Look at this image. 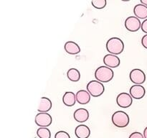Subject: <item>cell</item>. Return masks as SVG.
<instances>
[{
	"label": "cell",
	"mask_w": 147,
	"mask_h": 138,
	"mask_svg": "<svg viewBox=\"0 0 147 138\" xmlns=\"http://www.w3.org/2000/svg\"><path fill=\"white\" fill-rule=\"evenodd\" d=\"M114 72L107 66H100L95 71V78L100 83H108L113 78Z\"/></svg>",
	"instance_id": "obj_1"
},
{
	"label": "cell",
	"mask_w": 147,
	"mask_h": 138,
	"mask_svg": "<svg viewBox=\"0 0 147 138\" xmlns=\"http://www.w3.org/2000/svg\"><path fill=\"white\" fill-rule=\"evenodd\" d=\"M106 49L112 55H119L124 50V43L119 37H111L106 43Z\"/></svg>",
	"instance_id": "obj_2"
},
{
	"label": "cell",
	"mask_w": 147,
	"mask_h": 138,
	"mask_svg": "<svg viewBox=\"0 0 147 138\" xmlns=\"http://www.w3.org/2000/svg\"><path fill=\"white\" fill-rule=\"evenodd\" d=\"M129 116L123 111H117L112 115V122L117 127H126L129 125Z\"/></svg>",
	"instance_id": "obj_3"
},
{
	"label": "cell",
	"mask_w": 147,
	"mask_h": 138,
	"mask_svg": "<svg viewBox=\"0 0 147 138\" xmlns=\"http://www.w3.org/2000/svg\"><path fill=\"white\" fill-rule=\"evenodd\" d=\"M87 91L90 96L93 97H98L103 93L105 87L103 83H100L98 80H90L86 86Z\"/></svg>",
	"instance_id": "obj_4"
},
{
	"label": "cell",
	"mask_w": 147,
	"mask_h": 138,
	"mask_svg": "<svg viewBox=\"0 0 147 138\" xmlns=\"http://www.w3.org/2000/svg\"><path fill=\"white\" fill-rule=\"evenodd\" d=\"M129 78L132 83L136 85H142L146 80V75L141 69H133L129 73Z\"/></svg>",
	"instance_id": "obj_5"
},
{
	"label": "cell",
	"mask_w": 147,
	"mask_h": 138,
	"mask_svg": "<svg viewBox=\"0 0 147 138\" xmlns=\"http://www.w3.org/2000/svg\"><path fill=\"white\" fill-rule=\"evenodd\" d=\"M53 122V118L51 115L47 113L39 112L35 116V123L40 127H47Z\"/></svg>",
	"instance_id": "obj_6"
},
{
	"label": "cell",
	"mask_w": 147,
	"mask_h": 138,
	"mask_svg": "<svg viewBox=\"0 0 147 138\" xmlns=\"http://www.w3.org/2000/svg\"><path fill=\"white\" fill-rule=\"evenodd\" d=\"M116 103L118 106L121 108H129L133 103V98L129 93L123 92L119 93L116 98Z\"/></svg>",
	"instance_id": "obj_7"
},
{
	"label": "cell",
	"mask_w": 147,
	"mask_h": 138,
	"mask_svg": "<svg viewBox=\"0 0 147 138\" xmlns=\"http://www.w3.org/2000/svg\"><path fill=\"white\" fill-rule=\"evenodd\" d=\"M125 27L129 32H136L142 27V23L139 18L131 16L125 20Z\"/></svg>",
	"instance_id": "obj_8"
},
{
	"label": "cell",
	"mask_w": 147,
	"mask_h": 138,
	"mask_svg": "<svg viewBox=\"0 0 147 138\" xmlns=\"http://www.w3.org/2000/svg\"><path fill=\"white\" fill-rule=\"evenodd\" d=\"M103 63L107 67L111 68H115L120 66V59L118 56L112 54L106 55L103 57Z\"/></svg>",
	"instance_id": "obj_9"
},
{
	"label": "cell",
	"mask_w": 147,
	"mask_h": 138,
	"mask_svg": "<svg viewBox=\"0 0 147 138\" xmlns=\"http://www.w3.org/2000/svg\"><path fill=\"white\" fill-rule=\"evenodd\" d=\"M130 95L132 98L135 99H141L145 96L146 90L145 88L142 85H134L129 89Z\"/></svg>",
	"instance_id": "obj_10"
},
{
	"label": "cell",
	"mask_w": 147,
	"mask_h": 138,
	"mask_svg": "<svg viewBox=\"0 0 147 138\" xmlns=\"http://www.w3.org/2000/svg\"><path fill=\"white\" fill-rule=\"evenodd\" d=\"M73 115H74L75 120L77 121L78 122H80V123L86 122L89 118L88 111L86 109H83V108L76 109Z\"/></svg>",
	"instance_id": "obj_11"
},
{
	"label": "cell",
	"mask_w": 147,
	"mask_h": 138,
	"mask_svg": "<svg viewBox=\"0 0 147 138\" xmlns=\"http://www.w3.org/2000/svg\"><path fill=\"white\" fill-rule=\"evenodd\" d=\"M75 134L78 138H88L90 135V129L86 125L80 124L76 126Z\"/></svg>",
	"instance_id": "obj_12"
},
{
	"label": "cell",
	"mask_w": 147,
	"mask_h": 138,
	"mask_svg": "<svg viewBox=\"0 0 147 138\" xmlns=\"http://www.w3.org/2000/svg\"><path fill=\"white\" fill-rule=\"evenodd\" d=\"M76 101L80 104H87L90 101V94L86 90H80L76 93Z\"/></svg>",
	"instance_id": "obj_13"
},
{
	"label": "cell",
	"mask_w": 147,
	"mask_h": 138,
	"mask_svg": "<svg viewBox=\"0 0 147 138\" xmlns=\"http://www.w3.org/2000/svg\"><path fill=\"white\" fill-rule=\"evenodd\" d=\"M52 101L50 99L47 97H42L40 99V103H39L37 111L42 113H47V112L51 109L52 108Z\"/></svg>",
	"instance_id": "obj_14"
},
{
	"label": "cell",
	"mask_w": 147,
	"mask_h": 138,
	"mask_svg": "<svg viewBox=\"0 0 147 138\" xmlns=\"http://www.w3.org/2000/svg\"><path fill=\"white\" fill-rule=\"evenodd\" d=\"M65 50L70 55L78 54L80 52V47L76 43L73 41H68L65 44Z\"/></svg>",
	"instance_id": "obj_15"
},
{
	"label": "cell",
	"mask_w": 147,
	"mask_h": 138,
	"mask_svg": "<svg viewBox=\"0 0 147 138\" xmlns=\"http://www.w3.org/2000/svg\"><path fill=\"white\" fill-rule=\"evenodd\" d=\"M135 17L139 19L147 18V7L142 4H136L134 9Z\"/></svg>",
	"instance_id": "obj_16"
},
{
	"label": "cell",
	"mask_w": 147,
	"mask_h": 138,
	"mask_svg": "<svg viewBox=\"0 0 147 138\" xmlns=\"http://www.w3.org/2000/svg\"><path fill=\"white\" fill-rule=\"evenodd\" d=\"M76 101V95L73 92L67 91L65 93L63 96V102L65 106H74Z\"/></svg>",
	"instance_id": "obj_17"
},
{
	"label": "cell",
	"mask_w": 147,
	"mask_h": 138,
	"mask_svg": "<svg viewBox=\"0 0 147 138\" xmlns=\"http://www.w3.org/2000/svg\"><path fill=\"white\" fill-rule=\"evenodd\" d=\"M67 77L73 82H77L80 79V73L78 69L72 68L67 72Z\"/></svg>",
	"instance_id": "obj_18"
},
{
	"label": "cell",
	"mask_w": 147,
	"mask_h": 138,
	"mask_svg": "<svg viewBox=\"0 0 147 138\" xmlns=\"http://www.w3.org/2000/svg\"><path fill=\"white\" fill-rule=\"evenodd\" d=\"M37 135L40 138H51V132L47 127H40L37 130Z\"/></svg>",
	"instance_id": "obj_19"
},
{
	"label": "cell",
	"mask_w": 147,
	"mask_h": 138,
	"mask_svg": "<svg viewBox=\"0 0 147 138\" xmlns=\"http://www.w3.org/2000/svg\"><path fill=\"white\" fill-rule=\"evenodd\" d=\"M91 4L93 6V7H95L96 9H101L106 7L107 1H106V0H92Z\"/></svg>",
	"instance_id": "obj_20"
},
{
	"label": "cell",
	"mask_w": 147,
	"mask_h": 138,
	"mask_svg": "<svg viewBox=\"0 0 147 138\" xmlns=\"http://www.w3.org/2000/svg\"><path fill=\"white\" fill-rule=\"evenodd\" d=\"M55 138H70V136L65 131H59L55 135Z\"/></svg>",
	"instance_id": "obj_21"
},
{
	"label": "cell",
	"mask_w": 147,
	"mask_h": 138,
	"mask_svg": "<svg viewBox=\"0 0 147 138\" xmlns=\"http://www.w3.org/2000/svg\"><path fill=\"white\" fill-rule=\"evenodd\" d=\"M129 138H144V136L140 132H134L131 134Z\"/></svg>",
	"instance_id": "obj_22"
},
{
	"label": "cell",
	"mask_w": 147,
	"mask_h": 138,
	"mask_svg": "<svg viewBox=\"0 0 147 138\" xmlns=\"http://www.w3.org/2000/svg\"><path fill=\"white\" fill-rule=\"evenodd\" d=\"M142 30L144 32H145L146 34H147V19L144 20L143 22L142 23Z\"/></svg>",
	"instance_id": "obj_23"
},
{
	"label": "cell",
	"mask_w": 147,
	"mask_h": 138,
	"mask_svg": "<svg viewBox=\"0 0 147 138\" xmlns=\"http://www.w3.org/2000/svg\"><path fill=\"white\" fill-rule=\"evenodd\" d=\"M142 44L144 47L147 49V34L144 35V37L142 38Z\"/></svg>",
	"instance_id": "obj_24"
},
{
	"label": "cell",
	"mask_w": 147,
	"mask_h": 138,
	"mask_svg": "<svg viewBox=\"0 0 147 138\" xmlns=\"http://www.w3.org/2000/svg\"><path fill=\"white\" fill-rule=\"evenodd\" d=\"M144 138H147V126L144 130Z\"/></svg>",
	"instance_id": "obj_25"
},
{
	"label": "cell",
	"mask_w": 147,
	"mask_h": 138,
	"mask_svg": "<svg viewBox=\"0 0 147 138\" xmlns=\"http://www.w3.org/2000/svg\"><path fill=\"white\" fill-rule=\"evenodd\" d=\"M141 4H144L147 7V0H141Z\"/></svg>",
	"instance_id": "obj_26"
}]
</instances>
